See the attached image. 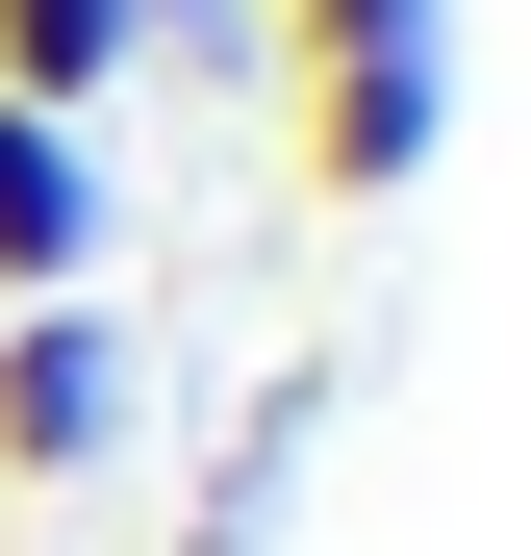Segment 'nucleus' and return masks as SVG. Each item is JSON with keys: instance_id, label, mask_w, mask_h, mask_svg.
I'll list each match as a JSON object with an SVG mask.
<instances>
[{"instance_id": "1", "label": "nucleus", "mask_w": 531, "mask_h": 556, "mask_svg": "<svg viewBox=\"0 0 531 556\" xmlns=\"http://www.w3.org/2000/svg\"><path fill=\"white\" fill-rule=\"evenodd\" d=\"M456 152V26H380V51H304V177L329 203H405Z\"/></svg>"}, {"instance_id": "2", "label": "nucleus", "mask_w": 531, "mask_h": 556, "mask_svg": "<svg viewBox=\"0 0 531 556\" xmlns=\"http://www.w3.org/2000/svg\"><path fill=\"white\" fill-rule=\"evenodd\" d=\"M127 455V329L102 304H0V481H102Z\"/></svg>"}, {"instance_id": "3", "label": "nucleus", "mask_w": 531, "mask_h": 556, "mask_svg": "<svg viewBox=\"0 0 531 556\" xmlns=\"http://www.w3.org/2000/svg\"><path fill=\"white\" fill-rule=\"evenodd\" d=\"M76 278H102V152L51 102H0V304H76Z\"/></svg>"}, {"instance_id": "4", "label": "nucleus", "mask_w": 531, "mask_h": 556, "mask_svg": "<svg viewBox=\"0 0 531 556\" xmlns=\"http://www.w3.org/2000/svg\"><path fill=\"white\" fill-rule=\"evenodd\" d=\"M127 51H152V0H0V102H51V127L102 102Z\"/></svg>"}, {"instance_id": "5", "label": "nucleus", "mask_w": 531, "mask_h": 556, "mask_svg": "<svg viewBox=\"0 0 531 556\" xmlns=\"http://www.w3.org/2000/svg\"><path fill=\"white\" fill-rule=\"evenodd\" d=\"M380 26H456V0H279V51H380Z\"/></svg>"}]
</instances>
